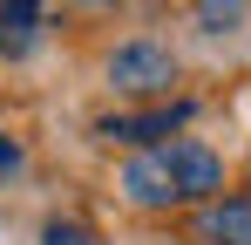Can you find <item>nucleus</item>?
<instances>
[{
    "label": "nucleus",
    "mask_w": 251,
    "mask_h": 245,
    "mask_svg": "<svg viewBox=\"0 0 251 245\" xmlns=\"http://www.w3.org/2000/svg\"><path fill=\"white\" fill-rule=\"evenodd\" d=\"M217 157L190 136H170V143H150L143 157L123 163V198L143 204V211H170V204H197L217 191Z\"/></svg>",
    "instance_id": "nucleus-1"
},
{
    "label": "nucleus",
    "mask_w": 251,
    "mask_h": 245,
    "mask_svg": "<svg viewBox=\"0 0 251 245\" xmlns=\"http://www.w3.org/2000/svg\"><path fill=\"white\" fill-rule=\"evenodd\" d=\"M109 82L123 95H163L170 82H176V55H170L163 41H123L109 55Z\"/></svg>",
    "instance_id": "nucleus-2"
},
{
    "label": "nucleus",
    "mask_w": 251,
    "mask_h": 245,
    "mask_svg": "<svg viewBox=\"0 0 251 245\" xmlns=\"http://www.w3.org/2000/svg\"><path fill=\"white\" fill-rule=\"evenodd\" d=\"M190 116H197L190 102H156V109H136V116H102L95 136H102V143H143V150H150V143H170Z\"/></svg>",
    "instance_id": "nucleus-3"
},
{
    "label": "nucleus",
    "mask_w": 251,
    "mask_h": 245,
    "mask_svg": "<svg viewBox=\"0 0 251 245\" xmlns=\"http://www.w3.org/2000/svg\"><path fill=\"white\" fill-rule=\"evenodd\" d=\"M197 239L204 245H251V191L204 204V211H197Z\"/></svg>",
    "instance_id": "nucleus-4"
},
{
    "label": "nucleus",
    "mask_w": 251,
    "mask_h": 245,
    "mask_svg": "<svg viewBox=\"0 0 251 245\" xmlns=\"http://www.w3.org/2000/svg\"><path fill=\"white\" fill-rule=\"evenodd\" d=\"M41 41V0H0V55L21 61Z\"/></svg>",
    "instance_id": "nucleus-5"
},
{
    "label": "nucleus",
    "mask_w": 251,
    "mask_h": 245,
    "mask_svg": "<svg viewBox=\"0 0 251 245\" xmlns=\"http://www.w3.org/2000/svg\"><path fill=\"white\" fill-rule=\"evenodd\" d=\"M197 21H204V34H231L245 21V0H197Z\"/></svg>",
    "instance_id": "nucleus-6"
},
{
    "label": "nucleus",
    "mask_w": 251,
    "mask_h": 245,
    "mask_svg": "<svg viewBox=\"0 0 251 245\" xmlns=\"http://www.w3.org/2000/svg\"><path fill=\"white\" fill-rule=\"evenodd\" d=\"M41 245H95V239H88V225H75V218H54L41 232Z\"/></svg>",
    "instance_id": "nucleus-7"
},
{
    "label": "nucleus",
    "mask_w": 251,
    "mask_h": 245,
    "mask_svg": "<svg viewBox=\"0 0 251 245\" xmlns=\"http://www.w3.org/2000/svg\"><path fill=\"white\" fill-rule=\"evenodd\" d=\"M14 170H21V143L0 129V177H14Z\"/></svg>",
    "instance_id": "nucleus-8"
},
{
    "label": "nucleus",
    "mask_w": 251,
    "mask_h": 245,
    "mask_svg": "<svg viewBox=\"0 0 251 245\" xmlns=\"http://www.w3.org/2000/svg\"><path fill=\"white\" fill-rule=\"evenodd\" d=\"M95 7H109V0H95Z\"/></svg>",
    "instance_id": "nucleus-9"
}]
</instances>
